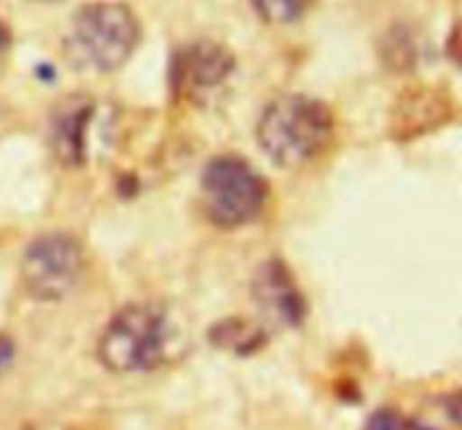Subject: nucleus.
<instances>
[{
	"label": "nucleus",
	"instance_id": "nucleus-10",
	"mask_svg": "<svg viewBox=\"0 0 462 430\" xmlns=\"http://www.w3.org/2000/svg\"><path fill=\"white\" fill-rule=\"evenodd\" d=\"M257 14L269 23H291L298 21L311 0H253Z\"/></svg>",
	"mask_w": 462,
	"mask_h": 430
},
{
	"label": "nucleus",
	"instance_id": "nucleus-13",
	"mask_svg": "<svg viewBox=\"0 0 462 430\" xmlns=\"http://www.w3.org/2000/svg\"><path fill=\"white\" fill-rule=\"evenodd\" d=\"M7 43H9V32H7V27H5V23L0 21V52L7 48Z\"/></svg>",
	"mask_w": 462,
	"mask_h": 430
},
{
	"label": "nucleus",
	"instance_id": "nucleus-2",
	"mask_svg": "<svg viewBox=\"0 0 462 430\" xmlns=\"http://www.w3.org/2000/svg\"><path fill=\"white\" fill-rule=\"evenodd\" d=\"M334 135L329 106L310 95H282L264 108L257 124L262 151L280 167H302L328 149Z\"/></svg>",
	"mask_w": 462,
	"mask_h": 430
},
{
	"label": "nucleus",
	"instance_id": "nucleus-9",
	"mask_svg": "<svg viewBox=\"0 0 462 430\" xmlns=\"http://www.w3.org/2000/svg\"><path fill=\"white\" fill-rule=\"evenodd\" d=\"M210 341L219 350L235 352V354H251L264 345L266 334L260 325L251 323V320L230 318L212 327Z\"/></svg>",
	"mask_w": 462,
	"mask_h": 430
},
{
	"label": "nucleus",
	"instance_id": "nucleus-7",
	"mask_svg": "<svg viewBox=\"0 0 462 430\" xmlns=\"http://www.w3.org/2000/svg\"><path fill=\"white\" fill-rule=\"evenodd\" d=\"M97 106L84 93L68 95L50 113V147L63 167H84L88 160V133Z\"/></svg>",
	"mask_w": 462,
	"mask_h": 430
},
{
	"label": "nucleus",
	"instance_id": "nucleus-8",
	"mask_svg": "<svg viewBox=\"0 0 462 430\" xmlns=\"http://www.w3.org/2000/svg\"><path fill=\"white\" fill-rule=\"evenodd\" d=\"M251 288L257 309L269 323L278 327H300L307 316V302L282 261L271 260L262 264Z\"/></svg>",
	"mask_w": 462,
	"mask_h": 430
},
{
	"label": "nucleus",
	"instance_id": "nucleus-1",
	"mask_svg": "<svg viewBox=\"0 0 462 430\" xmlns=\"http://www.w3.org/2000/svg\"><path fill=\"white\" fill-rule=\"evenodd\" d=\"M189 347V320L179 306L135 302L117 311L104 327L97 356L113 372H153L183 359Z\"/></svg>",
	"mask_w": 462,
	"mask_h": 430
},
{
	"label": "nucleus",
	"instance_id": "nucleus-12",
	"mask_svg": "<svg viewBox=\"0 0 462 430\" xmlns=\"http://www.w3.org/2000/svg\"><path fill=\"white\" fill-rule=\"evenodd\" d=\"M12 359H14V347H12V343L3 341V338H0V374H3L5 370L9 368V363H12Z\"/></svg>",
	"mask_w": 462,
	"mask_h": 430
},
{
	"label": "nucleus",
	"instance_id": "nucleus-11",
	"mask_svg": "<svg viewBox=\"0 0 462 430\" xmlns=\"http://www.w3.org/2000/svg\"><path fill=\"white\" fill-rule=\"evenodd\" d=\"M365 430H411V424L404 422V417L397 410L382 408L368 419Z\"/></svg>",
	"mask_w": 462,
	"mask_h": 430
},
{
	"label": "nucleus",
	"instance_id": "nucleus-14",
	"mask_svg": "<svg viewBox=\"0 0 462 430\" xmlns=\"http://www.w3.org/2000/svg\"><path fill=\"white\" fill-rule=\"evenodd\" d=\"M41 3H54V0H41Z\"/></svg>",
	"mask_w": 462,
	"mask_h": 430
},
{
	"label": "nucleus",
	"instance_id": "nucleus-6",
	"mask_svg": "<svg viewBox=\"0 0 462 430\" xmlns=\"http://www.w3.org/2000/svg\"><path fill=\"white\" fill-rule=\"evenodd\" d=\"M235 72L233 54L212 41H197L174 54L171 86L179 97L206 104Z\"/></svg>",
	"mask_w": 462,
	"mask_h": 430
},
{
	"label": "nucleus",
	"instance_id": "nucleus-5",
	"mask_svg": "<svg viewBox=\"0 0 462 430\" xmlns=\"http://www.w3.org/2000/svg\"><path fill=\"white\" fill-rule=\"evenodd\" d=\"M84 273V248L72 234L50 233L27 246L21 261V282L39 302H59L70 296Z\"/></svg>",
	"mask_w": 462,
	"mask_h": 430
},
{
	"label": "nucleus",
	"instance_id": "nucleus-3",
	"mask_svg": "<svg viewBox=\"0 0 462 430\" xmlns=\"http://www.w3.org/2000/svg\"><path fill=\"white\" fill-rule=\"evenodd\" d=\"M140 41L134 12L122 3H93L72 16L63 54L75 70L108 75L125 66Z\"/></svg>",
	"mask_w": 462,
	"mask_h": 430
},
{
	"label": "nucleus",
	"instance_id": "nucleus-4",
	"mask_svg": "<svg viewBox=\"0 0 462 430\" xmlns=\"http://www.w3.org/2000/svg\"><path fill=\"white\" fill-rule=\"evenodd\" d=\"M269 188L248 162L235 156L215 158L201 174V206L219 228H239L264 210Z\"/></svg>",
	"mask_w": 462,
	"mask_h": 430
}]
</instances>
